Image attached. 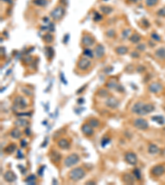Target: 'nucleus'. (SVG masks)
Returning <instances> with one entry per match:
<instances>
[{
	"instance_id": "f257e3e1",
	"label": "nucleus",
	"mask_w": 165,
	"mask_h": 185,
	"mask_svg": "<svg viewBox=\"0 0 165 185\" xmlns=\"http://www.w3.org/2000/svg\"><path fill=\"white\" fill-rule=\"evenodd\" d=\"M154 110V106L152 104H144L141 101L136 102L131 108V112L137 115H146Z\"/></svg>"
},
{
	"instance_id": "f03ea898",
	"label": "nucleus",
	"mask_w": 165,
	"mask_h": 185,
	"mask_svg": "<svg viewBox=\"0 0 165 185\" xmlns=\"http://www.w3.org/2000/svg\"><path fill=\"white\" fill-rule=\"evenodd\" d=\"M85 175H86V171L82 167H76L69 173V179L73 182H78L81 180L82 178L85 177Z\"/></svg>"
},
{
	"instance_id": "7ed1b4c3",
	"label": "nucleus",
	"mask_w": 165,
	"mask_h": 185,
	"mask_svg": "<svg viewBox=\"0 0 165 185\" xmlns=\"http://www.w3.org/2000/svg\"><path fill=\"white\" fill-rule=\"evenodd\" d=\"M65 13V9L64 6L58 5L51 12V17L54 21H60L64 17Z\"/></svg>"
},
{
	"instance_id": "20e7f679",
	"label": "nucleus",
	"mask_w": 165,
	"mask_h": 185,
	"mask_svg": "<svg viewBox=\"0 0 165 185\" xmlns=\"http://www.w3.org/2000/svg\"><path fill=\"white\" fill-rule=\"evenodd\" d=\"M80 161V158L77 154H70L67 157L64 159V165L65 167H72L78 164Z\"/></svg>"
},
{
	"instance_id": "39448f33",
	"label": "nucleus",
	"mask_w": 165,
	"mask_h": 185,
	"mask_svg": "<svg viewBox=\"0 0 165 185\" xmlns=\"http://www.w3.org/2000/svg\"><path fill=\"white\" fill-rule=\"evenodd\" d=\"M92 65L91 60L89 59V58H80L79 60L77 63V68L81 71H87Z\"/></svg>"
},
{
	"instance_id": "423d86ee",
	"label": "nucleus",
	"mask_w": 165,
	"mask_h": 185,
	"mask_svg": "<svg viewBox=\"0 0 165 185\" xmlns=\"http://www.w3.org/2000/svg\"><path fill=\"white\" fill-rule=\"evenodd\" d=\"M133 125L135 128L140 130H146L149 128V123L147 122L146 119L142 118L135 119L133 122Z\"/></svg>"
},
{
	"instance_id": "0eeeda50",
	"label": "nucleus",
	"mask_w": 165,
	"mask_h": 185,
	"mask_svg": "<svg viewBox=\"0 0 165 185\" xmlns=\"http://www.w3.org/2000/svg\"><path fill=\"white\" fill-rule=\"evenodd\" d=\"M13 105L18 110H24L28 107V102L21 96H18L15 98L13 101Z\"/></svg>"
},
{
	"instance_id": "6e6552de",
	"label": "nucleus",
	"mask_w": 165,
	"mask_h": 185,
	"mask_svg": "<svg viewBox=\"0 0 165 185\" xmlns=\"http://www.w3.org/2000/svg\"><path fill=\"white\" fill-rule=\"evenodd\" d=\"M150 173L153 176L155 177H159V176L163 175L165 173V166L163 165H157L152 167L150 170Z\"/></svg>"
},
{
	"instance_id": "1a4fd4ad",
	"label": "nucleus",
	"mask_w": 165,
	"mask_h": 185,
	"mask_svg": "<svg viewBox=\"0 0 165 185\" xmlns=\"http://www.w3.org/2000/svg\"><path fill=\"white\" fill-rule=\"evenodd\" d=\"M106 106L112 109V110H116L117 109L120 105V101L115 97H108L105 101Z\"/></svg>"
},
{
	"instance_id": "9d476101",
	"label": "nucleus",
	"mask_w": 165,
	"mask_h": 185,
	"mask_svg": "<svg viewBox=\"0 0 165 185\" xmlns=\"http://www.w3.org/2000/svg\"><path fill=\"white\" fill-rule=\"evenodd\" d=\"M125 160L130 165H135L137 164L138 161L137 156L135 153L130 152V151L126 153V155H125Z\"/></svg>"
},
{
	"instance_id": "9b49d317",
	"label": "nucleus",
	"mask_w": 165,
	"mask_h": 185,
	"mask_svg": "<svg viewBox=\"0 0 165 185\" xmlns=\"http://www.w3.org/2000/svg\"><path fill=\"white\" fill-rule=\"evenodd\" d=\"M95 43V40H94V38L91 36V35H87V34H85L83 35L82 37V44L84 45V46L90 47L94 45Z\"/></svg>"
},
{
	"instance_id": "f8f14e48",
	"label": "nucleus",
	"mask_w": 165,
	"mask_h": 185,
	"mask_svg": "<svg viewBox=\"0 0 165 185\" xmlns=\"http://www.w3.org/2000/svg\"><path fill=\"white\" fill-rule=\"evenodd\" d=\"M81 130H82V133L85 136L87 137H91L94 133V130H93V128H92L91 125L89 124L88 123L87 124H82V128H81Z\"/></svg>"
},
{
	"instance_id": "ddd939ff",
	"label": "nucleus",
	"mask_w": 165,
	"mask_h": 185,
	"mask_svg": "<svg viewBox=\"0 0 165 185\" xmlns=\"http://www.w3.org/2000/svg\"><path fill=\"white\" fill-rule=\"evenodd\" d=\"M148 90L151 93H159L163 90V86L159 82H152L149 84Z\"/></svg>"
},
{
	"instance_id": "4468645a",
	"label": "nucleus",
	"mask_w": 165,
	"mask_h": 185,
	"mask_svg": "<svg viewBox=\"0 0 165 185\" xmlns=\"http://www.w3.org/2000/svg\"><path fill=\"white\" fill-rule=\"evenodd\" d=\"M94 54H95V56L97 59H102L105 54V48H104V46L101 44L97 45L95 47V50H94Z\"/></svg>"
},
{
	"instance_id": "2eb2a0df",
	"label": "nucleus",
	"mask_w": 165,
	"mask_h": 185,
	"mask_svg": "<svg viewBox=\"0 0 165 185\" xmlns=\"http://www.w3.org/2000/svg\"><path fill=\"white\" fill-rule=\"evenodd\" d=\"M4 180L8 183H13L14 181L17 179V175L14 174L13 171L12 170H8L4 173Z\"/></svg>"
},
{
	"instance_id": "dca6fc26",
	"label": "nucleus",
	"mask_w": 165,
	"mask_h": 185,
	"mask_svg": "<svg viewBox=\"0 0 165 185\" xmlns=\"http://www.w3.org/2000/svg\"><path fill=\"white\" fill-rule=\"evenodd\" d=\"M49 156H50V160L55 164L59 163L60 161V160H61V155H60V153L58 151L52 150Z\"/></svg>"
},
{
	"instance_id": "f3484780",
	"label": "nucleus",
	"mask_w": 165,
	"mask_h": 185,
	"mask_svg": "<svg viewBox=\"0 0 165 185\" xmlns=\"http://www.w3.org/2000/svg\"><path fill=\"white\" fill-rule=\"evenodd\" d=\"M135 180V178L131 174L126 173L122 175V181L126 184H133Z\"/></svg>"
},
{
	"instance_id": "a211bd4d",
	"label": "nucleus",
	"mask_w": 165,
	"mask_h": 185,
	"mask_svg": "<svg viewBox=\"0 0 165 185\" xmlns=\"http://www.w3.org/2000/svg\"><path fill=\"white\" fill-rule=\"evenodd\" d=\"M57 146L60 148V149H63V150H66L68 149L70 147V143L65 138H61L57 142Z\"/></svg>"
},
{
	"instance_id": "6ab92c4d",
	"label": "nucleus",
	"mask_w": 165,
	"mask_h": 185,
	"mask_svg": "<svg viewBox=\"0 0 165 185\" xmlns=\"http://www.w3.org/2000/svg\"><path fill=\"white\" fill-rule=\"evenodd\" d=\"M154 55L161 60H165V47H160L154 52Z\"/></svg>"
},
{
	"instance_id": "aec40b11",
	"label": "nucleus",
	"mask_w": 165,
	"mask_h": 185,
	"mask_svg": "<svg viewBox=\"0 0 165 185\" xmlns=\"http://www.w3.org/2000/svg\"><path fill=\"white\" fill-rule=\"evenodd\" d=\"M115 51H116V53L118 54V55H126L127 53L129 52V49L127 48L126 46H125V45H120V46L116 47V49H115Z\"/></svg>"
},
{
	"instance_id": "412c9836",
	"label": "nucleus",
	"mask_w": 165,
	"mask_h": 185,
	"mask_svg": "<svg viewBox=\"0 0 165 185\" xmlns=\"http://www.w3.org/2000/svg\"><path fill=\"white\" fill-rule=\"evenodd\" d=\"M14 124L18 126V127H26V126L29 125V121L27 120L26 119L19 118L14 122Z\"/></svg>"
},
{
	"instance_id": "4be33fe9",
	"label": "nucleus",
	"mask_w": 165,
	"mask_h": 185,
	"mask_svg": "<svg viewBox=\"0 0 165 185\" xmlns=\"http://www.w3.org/2000/svg\"><path fill=\"white\" fill-rule=\"evenodd\" d=\"M148 152L151 155H156L159 152V148L155 144H150L148 147Z\"/></svg>"
},
{
	"instance_id": "5701e85b",
	"label": "nucleus",
	"mask_w": 165,
	"mask_h": 185,
	"mask_svg": "<svg viewBox=\"0 0 165 185\" xmlns=\"http://www.w3.org/2000/svg\"><path fill=\"white\" fill-rule=\"evenodd\" d=\"M130 41L133 44H137L141 40V36L138 34V33H134L133 35H131L130 37L129 38Z\"/></svg>"
},
{
	"instance_id": "b1692460",
	"label": "nucleus",
	"mask_w": 165,
	"mask_h": 185,
	"mask_svg": "<svg viewBox=\"0 0 165 185\" xmlns=\"http://www.w3.org/2000/svg\"><path fill=\"white\" fill-rule=\"evenodd\" d=\"M10 136L14 139H18L21 138L22 133H21V131L18 128H13V129L11 130V132H10Z\"/></svg>"
},
{
	"instance_id": "393cba45",
	"label": "nucleus",
	"mask_w": 165,
	"mask_h": 185,
	"mask_svg": "<svg viewBox=\"0 0 165 185\" xmlns=\"http://www.w3.org/2000/svg\"><path fill=\"white\" fill-rule=\"evenodd\" d=\"M100 11L103 14H106V15H108V14L111 13L113 12V8L111 7V6H101L100 7Z\"/></svg>"
},
{
	"instance_id": "a878e982",
	"label": "nucleus",
	"mask_w": 165,
	"mask_h": 185,
	"mask_svg": "<svg viewBox=\"0 0 165 185\" xmlns=\"http://www.w3.org/2000/svg\"><path fill=\"white\" fill-rule=\"evenodd\" d=\"M16 150H17V146H16V144L14 143H12L8 145L7 147L4 149V151L7 154H13L14 151H16Z\"/></svg>"
},
{
	"instance_id": "bb28decb",
	"label": "nucleus",
	"mask_w": 165,
	"mask_h": 185,
	"mask_svg": "<svg viewBox=\"0 0 165 185\" xmlns=\"http://www.w3.org/2000/svg\"><path fill=\"white\" fill-rule=\"evenodd\" d=\"M106 87L109 89H115V90H117V91H120V89H121V87L120 85H118L115 82H112V81H111L106 84Z\"/></svg>"
},
{
	"instance_id": "cd10ccee",
	"label": "nucleus",
	"mask_w": 165,
	"mask_h": 185,
	"mask_svg": "<svg viewBox=\"0 0 165 185\" xmlns=\"http://www.w3.org/2000/svg\"><path fill=\"white\" fill-rule=\"evenodd\" d=\"M88 124L91 125L93 128H98V127L100 126V121L98 120L97 119L92 118V119H90L88 120Z\"/></svg>"
},
{
	"instance_id": "c85d7f7f",
	"label": "nucleus",
	"mask_w": 165,
	"mask_h": 185,
	"mask_svg": "<svg viewBox=\"0 0 165 185\" xmlns=\"http://www.w3.org/2000/svg\"><path fill=\"white\" fill-rule=\"evenodd\" d=\"M36 180H37V177L34 175H32L28 176V178L26 179L25 182L28 184H36Z\"/></svg>"
},
{
	"instance_id": "c756f323",
	"label": "nucleus",
	"mask_w": 165,
	"mask_h": 185,
	"mask_svg": "<svg viewBox=\"0 0 165 185\" xmlns=\"http://www.w3.org/2000/svg\"><path fill=\"white\" fill-rule=\"evenodd\" d=\"M53 40H54V36H52V34H51V33H47L43 36V40L46 43H47V44L51 43L53 41Z\"/></svg>"
},
{
	"instance_id": "7c9ffc66",
	"label": "nucleus",
	"mask_w": 165,
	"mask_h": 185,
	"mask_svg": "<svg viewBox=\"0 0 165 185\" xmlns=\"http://www.w3.org/2000/svg\"><path fill=\"white\" fill-rule=\"evenodd\" d=\"M33 3L40 7H46L48 4L47 0H33Z\"/></svg>"
},
{
	"instance_id": "2f4dec72",
	"label": "nucleus",
	"mask_w": 165,
	"mask_h": 185,
	"mask_svg": "<svg viewBox=\"0 0 165 185\" xmlns=\"http://www.w3.org/2000/svg\"><path fill=\"white\" fill-rule=\"evenodd\" d=\"M97 96H99L100 97L105 98L106 97V96H108L109 92H108V91H106L105 89H100V90L97 91Z\"/></svg>"
},
{
	"instance_id": "473e14b6",
	"label": "nucleus",
	"mask_w": 165,
	"mask_h": 185,
	"mask_svg": "<svg viewBox=\"0 0 165 185\" xmlns=\"http://www.w3.org/2000/svg\"><path fill=\"white\" fill-rule=\"evenodd\" d=\"M152 120L155 121L159 124H164V119L162 116H154V117H152Z\"/></svg>"
},
{
	"instance_id": "72a5a7b5",
	"label": "nucleus",
	"mask_w": 165,
	"mask_h": 185,
	"mask_svg": "<svg viewBox=\"0 0 165 185\" xmlns=\"http://www.w3.org/2000/svg\"><path fill=\"white\" fill-rule=\"evenodd\" d=\"M83 54L87 56V58H89V59H92L94 55V54L92 53V51L89 48H86V49L83 50Z\"/></svg>"
},
{
	"instance_id": "f704fd0d",
	"label": "nucleus",
	"mask_w": 165,
	"mask_h": 185,
	"mask_svg": "<svg viewBox=\"0 0 165 185\" xmlns=\"http://www.w3.org/2000/svg\"><path fill=\"white\" fill-rule=\"evenodd\" d=\"M159 3V0H145V5L149 8H152L156 6Z\"/></svg>"
},
{
	"instance_id": "c9c22d12",
	"label": "nucleus",
	"mask_w": 165,
	"mask_h": 185,
	"mask_svg": "<svg viewBox=\"0 0 165 185\" xmlns=\"http://www.w3.org/2000/svg\"><path fill=\"white\" fill-rule=\"evenodd\" d=\"M133 174L134 176H135V178L137 180H140V179H141V173L140 171V170L135 169L133 170Z\"/></svg>"
},
{
	"instance_id": "e433bc0d",
	"label": "nucleus",
	"mask_w": 165,
	"mask_h": 185,
	"mask_svg": "<svg viewBox=\"0 0 165 185\" xmlns=\"http://www.w3.org/2000/svg\"><path fill=\"white\" fill-rule=\"evenodd\" d=\"M151 38L154 40H155V41H158L159 42L161 40V37L157 34V33L154 32L151 34Z\"/></svg>"
},
{
	"instance_id": "4c0bfd02",
	"label": "nucleus",
	"mask_w": 165,
	"mask_h": 185,
	"mask_svg": "<svg viewBox=\"0 0 165 185\" xmlns=\"http://www.w3.org/2000/svg\"><path fill=\"white\" fill-rule=\"evenodd\" d=\"M106 35L109 37V38H112V37H114L115 36H116V31H115L113 29H110L109 31H106Z\"/></svg>"
},
{
	"instance_id": "58836bf2",
	"label": "nucleus",
	"mask_w": 165,
	"mask_h": 185,
	"mask_svg": "<svg viewBox=\"0 0 165 185\" xmlns=\"http://www.w3.org/2000/svg\"><path fill=\"white\" fill-rule=\"evenodd\" d=\"M157 15L159 16V17H165V7L162 8L160 9L157 12Z\"/></svg>"
},
{
	"instance_id": "ea45409f",
	"label": "nucleus",
	"mask_w": 165,
	"mask_h": 185,
	"mask_svg": "<svg viewBox=\"0 0 165 185\" xmlns=\"http://www.w3.org/2000/svg\"><path fill=\"white\" fill-rule=\"evenodd\" d=\"M47 53H48V54H49V58L50 59H52L53 58V56H54V53H55V51L54 50L51 48V47H49V48H47Z\"/></svg>"
},
{
	"instance_id": "a19ab883",
	"label": "nucleus",
	"mask_w": 165,
	"mask_h": 185,
	"mask_svg": "<svg viewBox=\"0 0 165 185\" xmlns=\"http://www.w3.org/2000/svg\"><path fill=\"white\" fill-rule=\"evenodd\" d=\"M130 29H126V30H124L123 31V32H122V36L124 37V38H127V37H129V36H130Z\"/></svg>"
},
{
	"instance_id": "79ce46f5",
	"label": "nucleus",
	"mask_w": 165,
	"mask_h": 185,
	"mask_svg": "<svg viewBox=\"0 0 165 185\" xmlns=\"http://www.w3.org/2000/svg\"><path fill=\"white\" fill-rule=\"evenodd\" d=\"M22 90H23V91L24 92V94H25V95H27V96H32V91H30L28 88L24 87V88H23Z\"/></svg>"
},
{
	"instance_id": "37998d69",
	"label": "nucleus",
	"mask_w": 165,
	"mask_h": 185,
	"mask_svg": "<svg viewBox=\"0 0 165 185\" xmlns=\"http://www.w3.org/2000/svg\"><path fill=\"white\" fill-rule=\"evenodd\" d=\"M136 49L140 51H145V49H146V46H145V44H140V45H138L137 46H136Z\"/></svg>"
},
{
	"instance_id": "c03bdc74",
	"label": "nucleus",
	"mask_w": 165,
	"mask_h": 185,
	"mask_svg": "<svg viewBox=\"0 0 165 185\" xmlns=\"http://www.w3.org/2000/svg\"><path fill=\"white\" fill-rule=\"evenodd\" d=\"M102 19V16L101 14H99L98 13H95V16H94V21H97V22H99Z\"/></svg>"
},
{
	"instance_id": "a18cd8bd",
	"label": "nucleus",
	"mask_w": 165,
	"mask_h": 185,
	"mask_svg": "<svg viewBox=\"0 0 165 185\" xmlns=\"http://www.w3.org/2000/svg\"><path fill=\"white\" fill-rule=\"evenodd\" d=\"M130 56L134 58V59H137L140 57V53H138L136 51H133V52H131L130 53Z\"/></svg>"
},
{
	"instance_id": "49530a36",
	"label": "nucleus",
	"mask_w": 165,
	"mask_h": 185,
	"mask_svg": "<svg viewBox=\"0 0 165 185\" xmlns=\"http://www.w3.org/2000/svg\"><path fill=\"white\" fill-rule=\"evenodd\" d=\"M110 142V139L108 138H103L102 140V147H105L106 144Z\"/></svg>"
},
{
	"instance_id": "de8ad7c7",
	"label": "nucleus",
	"mask_w": 165,
	"mask_h": 185,
	"mask_svg": "<svg viewBox=\"0 0 165 185\" xmlns=\"http://www.w3.org/2000/svg\"><path fill=\"white\" fill-rule=\"evenodd\" d=\"M86 87H87V85H84V86H83V87H82L79 88L78 91H77V94H80V93L82 92V91H84V89H85Z\"/></svg>"
},
{
	"instance_id": "09e8293b",
	"label": "nucleus",
	"mask_w": 165,
	"mask_h": 185,
	"mask_svg": "<svg viewBox=\"0 0 165 185\" xmlns=\"http://www.w3.org/2000/svg\"><path fill=\"white\" fill-rule=\"evenodd\" d=\"M60 78H61V82H63V83H64V85H66V84H67V82H66V81L64 80V74L62 73H60Z\"/></svg>"
},
{
	"instance_id": "8fccbe9b",
	"label": "nucleus",
	"mask_w": 165,
	"mask_h": 185,
	"mask_svg": "<svg viewBox=\"0 0 165 185\" xmlns=\"http://www.w3.org/2000/svg\"><path fill=\"white\" fill-rule=\"evenodd\" d=\"M27 142H26V140H23L22 142H21V147H27Z\"/></svg>"
},
{
	"instance_id": "3c124183",
	"label": "nucleus",
	"mask_w": 165,
	"mask_h": 185,
	"mask_svg": "<svg viewBox=\"0 0 165 185\" xmlns=\"http://www.w3.org/2000/svg\"><path fill=\"white\" fill-rule=\"evenodd\" d=\"M142 23L145 25V27H148L149 26V23L148 22L146 21V19H144V20H142Z\"/></svg>"
},
{
	"instance_id": "603ef678",
	"label": "nucleus",
	"mask_w": 165,
	"mask_h": 185,
	"mask_svg": "<svg viewBox=\"0 0 165 185\" xmlns=\"http://www.w3.org/2000/svg\"><path fill=\"white\" fill-rule=\"evenodd\" d=\"M18 159H23V158L24 157V156L22 154V152H21L20 151H18Z\"/></svg>"
},
{
	"instance_id": "864d4df0",
	"label": "nucleus",
	"mask_w": 165,
	"mask_h": 185,
	"mask_svg": "<svg viewBox=\"0 0 165 185\" xmlns=\"http://www.w3.org/2000/svg\"><path fill=\"white\" fill-rule=\"evenodd\" d=\"M25 133L28 135V136H30V135H31V130H30V128H26V130H25Z\"/></svg>"
},
{
	"instance_id": "5fc2aeb1",
	"label": "nucleus",
	"mask_w": 165,
	"mask_h": 185,
	"mask_svg": "<svg viewBox=\"0 0 165 185\" xmlns=\"http://www.w3.org/2000/svg\"><path fill=\"white\" fill-rule=\"evenodd\" d=\"M86 184H96V182L95 181H87Z\"/></svg>"
},
{
	"instance_id": "6e6d98bb",
	"label": "nucleus",
	"mask_w": 165,
	"mask_h": 185,
	"mask_svg": "<svg viewBox=\"0 0 165 185\" xmlns=\"http://www.w3.org/2000/svg\"><path fill=\"white\" fill-rule=\"evenodd\" d=\"M44 170V167H41L40 168V170H39V172H38V174H39V175H42V173H41V170Z\"/></svg>"
},
{
	"instance_id": "4d7b16f0",
	"label": "nucleus",
	"mask_w": 165,
	"mask_h": 185,
	"mask_svg": "<svg viewBox=\"0 0 165 185\" xmlns=\"http://www.w3.org/2000/svg\"><path fill=\"white\" fill-rule=\"evenodd\" d=\"M3 1H4V2H6V3H12V0H3Z\"/></svg>"
},
{
	"instance_id": "13d9d810",
	"label": "nucleus",
	"mask_w": 165,
	"mask_h": 185,
	"mask_svg": "<svg viewBox=\"0 0 165 185\" xmlns=\"http://www.w3.org/2000/svg\"><path fill=\"white\" fill-rule=\"evenodd\" d=\"M130 2H131V3H137L138 0H129Z\"/></svg>"
}]
</instances>
